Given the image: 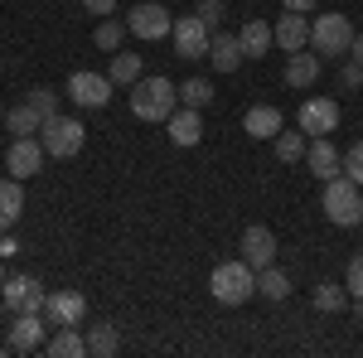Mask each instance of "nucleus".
<instances>
[{
  "mask_svg": "<svg viewBox=\"0 0 363 358\" xmlns=\"http://www.w3.org/2000/svg\"><path fill=\"white\" fill-rule=\"evenodd\" d=\"M320 208H325V218L335 223V228H359V223H363V184H354L349 174L325 179Z\"/></svg>",
  "mask_w": 363,
  "mask_h": 358,
  "instance_id": "nucleus-1",
  "label": "nucleus"
},
{
  "mask_svg": "<svg viewBox=\"0 0 363 358\" xmlns=\"http://www.w3.org/2000/svg\"><path fill=\"white\" fill-rule=\"evenodd\" d=\"M208 291L218 305H247L257 296V267H247L242 257L238 262H218L213 276H208Z\"/></svg>",
  "mask_w": 363,
  "mask_h": 358,
  "instance_id": "nucleus-2",
  "label": "nucleus"
},
{
  "mask_svg": "<svg viewBox=\"0 0 363 358\" xmlns=\"http://www.w3.org/2000/svg\"><path fill=\"white\" fill-rule=\"evenodd\" d=\"M174 102H179V87L169 78H140V83H131V116H140V121H169Z\"/></svg>",
  "mask_w": 363,
  "mask_h": 358,
  "instance_id": "nucleus-3",
  "label": "nucleus"
},
{
  "mask_svg": "<svg viewBox=\"0 0 363 358\" xmlns=\"http://www.w3.org/2000/svg\"><path fill=\"white\" fill-rule=\"evenodd\" d=\"M39 140H44V150H49V160H73L78 150H83V121L78 116H49L44 126H39Z\"/></svg>",
  "mask_w": 363,
  "mask_h": 358,
  "instance_id": "nucleus-4",
  "label": "nucleus"
},
{
  "mask_svg": "<svg viewBox=\"0 0 363 358\" xmlns=\"http://www.w3.org/2000/svg\"><path fill=\"white\" fill-rule=\"evenodd\" d=\"M349 44H354L349 15H320V20H310V49L315 54L339 58V54H349Z\"/></svg>",
  "mask_w": 363,
  "mask_h": 358,
  "instance_id": "nucleus-5",
  "label": "nucleus"
},
{
  "mask_svg": "<svg viewBox=\"0 0 363 358\" xmlns=\"http://www.w3.org/2000/svg\"><path fill=\"white\" fill-rule=\"evenodd\" d=\"M112 78L107 73H92V68H78L73 78H68V97H73V107H83V111H97V107H107L112 102Z\"/></svg>",
  "mask_w": 363,
  "mask_h": 358,
  "instance_id": "nucleus-6",
  "label": "nucleus"
},
{
  "mask_svg": "<svg viewBox=\"0 0 363 358\" xmlns=\"http://www.w3.org/2000/svg\"><path fill=\"white\" fill-rule=\"evenodd\" d=\"M126 29H131L136 39H145V44H155V39H169L174 20H169L165 5H155V0H140V5H131V15H126Z\"/></svg>",
  "mask_w": 363,
  "mask_h": 358,
  "instance_id": "nucleus-7",
  "label": "nucleus"
},
{
  "mask_svg": "<svg viewBox=\"0 0 363 358\" xmlns=\"http://www.w3.org/2000/svg\"><path fill=\"white\" fill-rule=\"evenodd\" d=\"M44 160H49V150H44L39 136H15L10 150H5V169H10L15 179H34V174L44 169Z\"/></svg>",
  "mask_w": 363,
  "mask_h": 358,
  "instance_id": "nucleus-8",
  "label": "nucleus"
},
{
  "mask_svg": "<svg viewBox=\"0 0 363 358\" xmlns=\"http://www.w3.org/2000/svg\"><path fill=\"white\" fill-rule=\"evenodd\" d=\"M169 39H174V54L179 58H208V44H213V34H208V25L199 15H179L174 29H169Z\"/></svg>",
  "mask_w": 363,
  "mask_h": 358,
  "instance_id": "nucleus-9",
  "label": "nucleus"
},
{
  "mask_svg": "<svg viewBox=\"0 0 363 358\" xmlns=\"http://www.w3.org/2000/svg\"><path fill=\"white\" fill-rule=\"evenodd\" d=\"M296 121H301V131H306L310 140H315V136H330V131L339 126V102H335V97H306Z\"/></svg>",
  "mask_w": 363,
  "mask_h": 358,
  "instance_id": "nucleus-10",
  "label": "nucleus"
},
{
  "mask_svg": "<svg viewBox=\"0 0 363 358\" xmlns=\"http://www.w3.org/2000/svg\"><path fill=\"white\" fill-rule=\"evenodd\" d=\"M0 296H5V305H10V315H15V310H44V301H49V291H44L34 276H25V272L5 276Z\"/></svg>",
  "mask_w": 363,
  "mask_h": 358,
  "instance_id": "nucleus-11",
  "label": "nucleus"
},
{
  "mask_svg": "<svg viewBox=\"0 0 363 358\" xmlns=\"http://www.w3.org/2000/svg\"><path fill=\"white\" fill-rule=\"evenodd\" d=\"M44 330H49L44 310H15V325H10V354H29V349H39V344H44Z\"/></svg>",
  "mask_w": 363,
  "mask_h": 358,
  "instance_id": "nucleus-12",
  "label": "nucleus"
},
{
  "mask_svg": "<svg viewBox=\"0 0 363 358\" xmlns=\"http://www.w3.org/2000/svg\"><path fill=\"white\" fill-rule=\"evenodd\" d=\"M44 320H49V325H83L87 320L83 291H54V296L44 301Z\"/></svg>",
  "mask_w": 363,
  "mask_h": 358,
  "instance_id": "nucleus-13",
  "label": "nucleus"
},
{
  "mask_svg": "<svg viewBox=\"0 0 363 358\" xmlns=\"http://www.w3.org/2000/svg\"><path fill=\"white\" fill-rule=\"evenodd\" d=\"M306 165H310V174L325 184V179L344 174V155H339L335 145H330V136H315V140L306 145Z\"/></svg>",
  "mask_w": 363,
  "mask_h": 358,
  "instance_id": "nucleus-14",
  "label": "nucleus"
},
{
  "mask_svg": "<svg viewBox=\"0 0 363 358\" xmlns=\"http://www.w3.org/2000/svg\"><path fill=\"white\" fill-rule=\"evenodd\" d=\"M242 262H247V267H257V272L277 262V237H272V228L252 223L247 233H242Z\"/></svg>",
  "mask_w": 363,
  "mask_h": 358,
  "instance_id": "nucleus-15",
  "label": "nucleus"
},
{
  "mask_svg": "<svg viewBox=\"0 0 363 358\" xmlns=\"http://www.w3.org/2000/svg\"><path fill=\"white\" fill-rule=\"evenodd\" d=\"M242 39L238 34H213V44H208V63H213V73H238L242 68Z\"/></svg>",
  "mask_w": 363,
  "mask_h": 358,
  "instance_id": "nucleus-16",
  "label": "nucleus"
},
{
  "mask_svg": "<svg viewBox=\"0 0 363 358\" xmlns=\"http://www.w3.org/2000/svg\"><path fill=\"white\" fill-rule=\"evenodd\" d=\"M272 34H277V44L286 49V54H296V49H306V44H310V20H306V15H296V10H286L277 25H272Z\"/></svg>",
  "mask_w": 363,
  "mask_h": 358,
  "instance_id": "nucleus-17",
  "label": "nucleus"
},
{
  "mask_svg": "<svg viewBox=\"0 0 363 358\" xmlns=\"http://www.w3.org/2000/svg\"><path fill=\"white\" fill-rule=\"evenodd\" d=\"M320 83V54H306V49H296V54L286 58V87H296V92H306V87Z\"/></svg>",
  "mask_w": 363,
  "mask_h": 358,
  "instance_id": "nucleus-18",
  "label": "nucleus"
},
{
  "mask_svg": "<svg viewBox=\"0 0 363 358\" xmlns=\"http://www.w3.org/2000/svg\"><path fill=\"white\" fill-rule=\"evenodd\" d=\"M281 126H286V121H281V111H277V107H267V102H262V107H247V111H242V131H247L252 140H277Z\"/></svg>",
  "mask_w": 363,
  "mask_h": 358,
  "instance_id": "nucleus-19",
  "label": "nucleus"
},
{
  "mask_svg": "<svg viewBox=\"0 0 363 358\" xmlns=\"http://www.w3.org/2000/svg\"><path fill=\"white\" fill-rule=\"evenodd\" d=\"M165 126H169V140H174V145H184V150H189V145H199V140H203V116H199L194 107L174 111V116H169Z\"/></svg>",
  "mask_w": 363,
  "mask_h": 358,
  "instance_id": "nucleus-20",
  "label": "nucleus"
},
{
  "mask_svg": "<svg viewBox=\"0 0 363 358\" xmlns=\"http://www.w3.org/2000/svg\"><path fill=\"white\" fill-rule=\"evenodd\" d=\"M238 39H242V54H247V58H267V54H272V44H277V34H272L267 20H247V25L238 29Z\"/></svg>",
  "mask_w": 363,
  "mask_h": 358,
  "instance_id": "nucleus-21",
  "label": "nucleus"
},
{
  "mask_svg": "<svg viewBox=\"0 0 363 358\" xmlns=\"http://www.w3.org/2000/svg\"><path fill=\"white\" fill-rule=\"evenodd\" d=\"M49 354H54V358H83L87 354L83 325H58V334L49 339Z\"/></svg>",
  "mask_w": 363,
  "mask_h": 358,
  "instance_id": "nucleus-22",
  "label": "nucleus"
},
{
  "mask_svg": "<svg viewBox=\"0 0 363 358\" xmlns=\"http://www.w3.org/2000/svg\"><path fill=\"white\" fill-rule=\"evenodd\" d=\"M20 213H25V189H20V179L10 174V179L0 184V233H5V228H15Z\"/></svg>",
  "mask_w": 363,
  "mask_h": 358,
  "instance_id": "nucleus-23",
  "label": "nucleus"
},
{
  "mask_svg": "<svg viewBox=\"0 0 363 358\" xmlns=\"http://www.w3.org/2000/svg\"><path fill=\"white\" fill-rule=\"evenodd\" d=\"M310 305H315L320 315H335V310L349 305V286H339V281H320L315 296H310Z\"/></svg>",
  "mask_w": 363,
  "mask_h": 358,
  "instance_id": "nucleus-24",
  "label": "nucleus"
},
{
  "mask_svg": "<svg viewBox=\"0 0 363 358\" xmlns=\"http://www.w3.org/2000/svg\"><path fill=\"white\" fill-rule=\"evenodd\" d=\"M272 145H277V160H281V165H296V160H306L310 136H306V131H286V126H281Z\"/></svg>",
  "mask_w": 363,
  "mask_h": 358,
  "instance_id": "nucleus-25",
  "label": "nucleus"
},
{
  "mask_svg": "<svg viewBox=\"0 0 363 358\" xmlns=\"http://www.w3.org/2000/svg\"><path fill=\"white\" fill-rule=\"evenodd\" d=\"M107 78H112L116 87L140 83V78H145V73H140V54H121V49H116V54H112V68H107Z\"/></svg>",
  "mask_w": 363,
  "mask_h": 358,
  "instance_id": "nucleus-26",
  "label": "nucleus"
},
{
  "mask_svg": "<svg viewBox=\"0 0 363 358\" xmlns=\"http://www.w3.org/2000/svg\"><path fill=\"white\" fill-rule=\"evenodd\" d=\"M116 349H121L116 325H92V330H87V354H92V358H112Z\"/></svg>",
  "mask_w": 363,
  "mask_h": 358,
  "instance_id": "nucleus-27",
  "label": "nucleus"
},
{
  "mask_svg": "<svg viewBox=\"0 0 363 358\" xmlns=\"http://www.w3.org/2000/svg\"><path fill=\"white\" fill-rule=\"evenodd\" d=\"M5 126L15 131V136H39V126H44V116L29 107V102H20V107L5 111Z\"/></svg>",
  "mask_w": 363,
  "mask_h": 358,
  "instance_id": "nucleus-28",
  "label": "nucleus"
},
{
  "mask_svg": "<svg viewBox=\"0 0 363 358\" xmlns=\"http://www.w3.org/2000/svg\"><path fill=\"white\" fill-rule=\"evenodd\" d=\"M257 296H267V301H286L291 296V281H286V272H277V262L257 272Z\"/></svg>",
  "mask_w": 363,
  "mask_h": 358,
  "instance_id": "nucleus-29",
  "label": "nucleus"
},
{
  "mask_svg": "<svg viewBox=\"0 0 363 358\" xmlns=\"http://www.w3.org/2000/svg\"><path fill=\"white\" fill-rule=\"evenodd\" d=\"M126 34H131V29H126V20H102V25H97V34H92V44H97L102 54H116V49L126 44Z\"/></svg>",
  "mask_w": 363,
  "mask_h": 358,
  "instance_id": "nucleus-30",
  "label": "nucleus"
},
{
  "mask_svg": "<svg viewBox=\"0 0 363 358\" xmlns=\"http://www.w3.org/2000/svg\"><path fill=\"white\" fill-rule=\"evenodd\" d=\"M179 102H184V107H194V111H203L208 102H213L208 78H189V83H179Z\"/></svg>",
  "mask_w": 363,
  "mask_h": 358,
  "instance_id": "nucleus-31",
  "label": "nucleus"
},
{
  "mask_svg": "<svg viewBox=\"0 0 363 358\" xmlns=\"http://www.w3.org/2000/svg\"><path fill=\"white\" fill-rule=\"evenodd\" d=\"M29 107L39 111V116H44V121H49V116H58V92L54 87H29V97H25Z\"/></svg>",
  "mask_w": 363,
  "mask_h": 358,
  "instance_id": "nucleus-32",
  "label": "nucleus"
},
{
  "mask_svg": "<svg viewBox=\"0 0 363 358\" xmlns=\"http://www.w3.org/2000/svg\"><path fill=\"white\" fill-rule=\"evenodd\" d=\"M344 286H349V301L363 305V252L349 262V272H344Z\"/></svg>",
  "mask_w": 363,
  "mask_h": 358,
  "instance_id": "nucleus-33",
  "label": "nucleus"
},
{
  "mask_svg": "<svg viewBox=\"0 0 363 358\" xmlns=\"http://www.w3.org/2000/svg\"><path fill=\"white\" fill-rule=\"evenodd\" d=\"M344 174H349L354 184H363V140H354V145L344 150Z\"/></svg>",
  "mask_w": 363,
  "mask_h": 358,
  "instance_id": "nucleus-34",
  "label": "nucleus"
},
{
  "mask_svg": "<svg viewBox=\"0 0 363 358\" xmlns=\"http://www.w3.org/2000/svg\"><path fill=\"white\" fill-rule=\"evenodd\" d=\"M194 15H199V20H203L208 29H213L218 20H223V0H199V10H194Z\"/></svg>",
  "mask_w": 363,
  "mask_h": 358,
  "instance_id": "nucleus-35",
  "label": "nucleus"
},
{
  "mask_svg": "<svg viewBox=\"0 0 363 358\" xmlns=\"http://www.w3.org/2000/svg\"><path fill=\"white\" fill-rule=\"evenodd\" d=\"M339 83H344V87H363V63L349 58V63H344V73H339Z\"/></svg>",
  "mask_w": 363,
  "mask_h": 358,
  "instance_id": "nucleus-36",
  "label": "nucleus"
},
{
  "mask_svg": "<svg viewBox=\"0 0 363 358\" xmlns=\"http://www.w3.org/2000/svg\"><path fill=\"white\" fill-rule=\"evenodd\" d=\"M320 0H281V10H296V15H315Z\"/></svg>",
  "mask_w": 363,
  "mask_h": 358,
  "instance_id": "nucleus-37",
  "label": "nucleus"
},
{
  "mask_svg": "<svg viewBox=\"0 0 363 358\" xmlns=\"http://www.w3.org/2000/svg\"><path fill=\"white\" fill-rule=\"evenodd\" d=\"M87 5V15H112L116 10V0H83Z\"/></svg>",
  "mask_w": 363,
  "mask_h": 358,
  "instance_id": "nucleus-38",
  "label": "nucleus"
},
{
  "mask_svg": "<svg viewBox=\"0 0 363 358\" xmlns=\"http://www.w3.org/2000/svg\"><path fill=\"white\" fill-rule=\"evenodd\" d=\"M15 252H20V237H10V228H5L0 233V257H15Z\"/></svg>",
  "mask_w": 363,
  "mask_h": 358,
  "instance_id": "nucleus-39",
  "label": "nucleus"
},
{
  "mask_svg": "<svg viewBox=\"0 0 363 358\" xmlns=\"http://www.w3.org/2000/svg\"><path fill=\"white\" fill-rule=\"evenodd\" d=\"M349 58H354V63H363V34H354V44H349Z\"/></svg>",
  "mask_w": 363,
  "mask_h": 358,
  "instance_id": "nucleus-40",
  "label": "nucleus"
},
{
  "mask_svg": "<svg viewBox=\"0 0 363 358\" xmlns=\"http://www.w3.org/2000/svg\"><path fill=\"white\" fill-rule=\"evenodd\" d=\"M0 262H5V257H0ZM0 286H5V267H0Z\"/></svg>",
  "mask_w": 363,
  "mask_h": 358,
  "instance_id": "nucleus-41",
  "label": "nucleus"
},
{
  "mask_svg": "<svg viewBox=\"0 0 363 358\" xmlns=\"http://www.w3.org/2000/svg\"><path fill=\"white\" fill-rule=\"evenodd\" d=\"M0 116H5V111H0Z\"/></svg>",
  "mask_w": 363,
  "mask_h": 358,
  "instance_id": "nucleus-42",
  "label": "nucleus"
}]
</instances>
